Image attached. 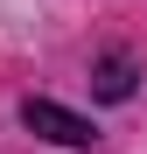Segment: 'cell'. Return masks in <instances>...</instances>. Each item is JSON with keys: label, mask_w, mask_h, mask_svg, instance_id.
<instances>
[{"label": "cell", "mask_w": 147, "mask_h": 154, "mask_svg": "<svg viewBox=\"0 0 147 154\" xmlns=\"http://www.w3.org/2000/svg\"><path fill=\"white\" fill-rule=\"evenodd\" d=\"M91 91L105 98V105L133 98V56H119V49H112V56H98V63H91Z\"/></svg>", "instance_id": "2"}, {"label": "cell", "mask_w": 147, "mask_h": 154, "mask_svg": "<svg viewBox=\"0 0 147 154\" xmlns=\"http://www.w3.org/2000/svg\"><path fill=\"white\" fill-rule=\"evenodd\" d=\"M21 126L42 133V140H56V147H91V140H98L91 119H77L70 105H56V98H28V105H21Z\"/></svg>", "instance_id": "1"}]
</instances>
